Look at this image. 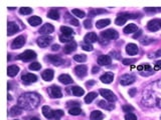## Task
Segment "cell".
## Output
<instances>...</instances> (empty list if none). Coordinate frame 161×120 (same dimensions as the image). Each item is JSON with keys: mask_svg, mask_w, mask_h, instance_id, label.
<instances>
[{"mask_svg": "<svg viewBox=\"0 0 161 120\" xmlns=\"http://www.w3.org/2000/svg\"><path fill=\"white\" fill-rule=\"evenodd\" d=\"M52 41V36H48V35H43V36L39 37V38L37 39V44H39V47L44 48V47H47Z\"/></svg>", "mask_w": 161, "mask_h": 120, "instance_id": "9c48e42d", "label": "cell"}, {"mask_svg": "<svg viewBox=\"0 0 161 120\" xmlns=\"http://www.w3.org/2000/svg\"><path fill=\"white\" fill-rule=\"evenodd\" d=\"M137 30H138V27H137L136 24H133V23H130V24H128L124 28V32L126 33V34H130V33L136 32Z\"/></svg>", "mask_w": 161, "mask_h": 120, "instance_id": "d4e9b609", "label": "cell"}, {"mask_svg": "<svg viewBox=\"0 0 161 120\" xmlns=\"http://www.w3.org/2000/svg\"><path fill=\"white\" fill-rule=\"evenodd\" d=\"M54 27L52 26V24H50V23H45V24L42 25V26L40 27L39 32L40 33V34L48 35V34H50L52 32H54Z\"/></svg>", "mask_w": 161, "mask_h": 120, "instance_id": "7c38bea8", "label": "cell"}, {"mask_svg": "<svg viewBox=\"0 0 161 120\" xmlns=\"http://www.w3.org/2000/svg\"><path fill=\"white\" fill-rule=\"evenodd\" d=\"M52 51H58V50L60 49V45H58V44H54V45H52Z\"/></svg>", "mask_w": 161, "mask_h": 120, "instance_id": "9f6ffc18", "label": "cell"}, {"mask_svg": "<svg viewBox=\"0 0 161 120\" xmlns=\"http://www.w3.org/2000/svg\"><path fill=\"white\" fill-rule=\"evenodd\" d=\"M69 23L73 24V25H75V26H79V24H80L79 21L76 19V18H71V19H69Z\"/></svg>", "mask_w": 161, "mask_h": 120, "instance_id": "f907efd6", "label": "cell"}, {"mask_svg": "<svg viewBox=\"0 0 161 120\" xmlns=\"http://www.w3.org/2000/svg\"><path fill=\"white\" fill-rule=\"evenodd\" d=\"M71 90H72V92H73L74 95L78 96V97L83 96V95H84V93H85L84 89L79 87V86H73V87H71Z\"/></svg>", "mask_w": 161, "mask_h": 120, "instance_id": "83f0119b", "label": "cell"}, {"mask_svg": "<svg viewBox=\"0 0 161 120\" xmlns=\"http://www.w3.org/2000/svg\"><path fill=\"white\" fill-rule=\"evenodd\" d=\"M58 81L63 84H71L73 83V79L69 75L67 74H61L58 76Z\"/></svg>", "mask_w": 161, "mask_h": 120, "instance_id": "cb8c5ba5", "label": "cell"}, {"mask_svg": "<svg viewBox=\"0 0 161 120\" xmlns=\"http://www.w3.org/2000/svg\"><path fill=\"white\" fill-rule=\"evenodd\" d=\"M103 13H107V10L105 9H93L89 12V15L91 17H94V16L98 15V14H103Z\"/></svg>", "mask_w": 161, "mask_h": 120, "instance_id": "d590c367", "label": "cell"}, {"mask_svg": "<svg viewBox=\"0 0 161 120\" xmlns=\"http://www.w3.org/2000/svg\"><path fill=\"white\" fill-rule=\"evenodd\" d=\"M155 69H161V61H157V62H156Z\"/></svg>", "mask_w": 161, "mask_h": 120, "instance_id": "680465c9", "label": "cell"}, {"mask_svg": "<svg viewBox=\"0 0 161 120\" xmlns=\"http://www.w3.org/2000/svg\"><path fill=\"white\" fill-rule=\"evenodd\" d=\"M60 40L61 42H72L73 41V38H72V36H65V35H61L60 37Z\"/></svg>", "mask_w": 161, "mask_h": 120, "instance_id": "bcb514c9", "label": "cell"}, {"mask_svg": "<svg viewBox=\"0 0 161 120\" xmlns=\"http://www.w3.org/2000/svg\"><path fill=\"white\" fill-rule=\"evenodd\" d=\"M138 16H137V14H132V13H121L119 15L117 16V18H116L115 20V23L117 25H121L125 24L126 23V21L128 19H130V18H137Z\"/></svg>", "mask_w": 161, "mask_h": 120, "instance_id": "7a4b0ae2", "label": "cell"}, {"mask_svg": "<svg viewBox=\"0 0 161 120\" xmlns=\"http://www.w3.org/2000/svg\"><path fill=\"white\" fill-rule=\"evenodd\" d=\"M21 112H22V111H21V108L17 105V106H13L10 109L8 115H9L10 117H14V116H17V115H20Z\"/></svg>", "mask_w": 161, "mask_h": 120, "instance_id": "4316f807", "label": "cell"}, {"mask_svg": "<svg viewBox=\"0 0 161 120\" xmlns=\"http://www.w3.org/2000/svg\"><path fill=\"white\" fill-rule=\"evenodd\" d=\"M85 42H87V43H95V42H97L99 40L98 38V36H97V34L96 33H94V32H90V33H88V34L85 36Z\"/></svg>", "mask_w": 161, "mask_h": 120, "instance_id": "e0dca14e", "label": "cell"}, {"mask_svg": "<svg viewBox=\"0 0 161 120\" xmlns=\"http://www.w3.org/2000/svg\"><path fill=\"white\" fill-rule=\"evenodd\" d=\"M82 48L84 50H86V51H92L93 50V46L90 43H87V42L82 43Z\"/></svg>", "mask_w": 161, "mask_h": 120, "instance_id": "7bdbcfd3", "label": "cell"}, {"mask_svg": "<svg viewBox=\"0 0 161 120\" xmlns=\"http://www.w3.org/2000/svg\"><path fill=\"white\" fill-rule=\"evenodd\" d=\"M30 120H40V119L37 118V117H32V118H31Z\"/></svg>", "mask_w": 161, "mask_h": 120, "instance_id": "91938a15", "label": "cell"}, {"mask_svg": "<svg viewBox=\"0 0 161 120\" xmlns=\"http://www.w3.org/2000/svg\"><path fill=\"white\" fill-rule=\"evenodd\" d=\"M147 28L150 31H157L161 28V19H153L147 23Z\"/></svg>", "mask_w": 161, "mask_h": 120, "instance_id": "8fae6325", "label": "cell"}, {"mask_svg": "<svg viewBox=\"0 0 161 120\" xmlns=\"http://www.w3.org/2000/svg\"><path fill=\"white\" fill-rule=\"evenodd\" d=\"M17 58L22 61H30L36 58V53H35L34 51H32V50H26V51H24L23 53L19 54V55L17 56Z\"/></svg>", "mask_w": 161, "mask_h": 120, "instance_id": "3957f363", "label": "cell"}, {"mask_svg": "<svg viewBox=\"0 0 161 120\" xmlns=\"http://www.w3.org/2000/svg\"><path fill=\"white\" fill-rule=\"evenodd\" d=\"M74 59H75L77 62H85L87 60V56L85 54H77V55L74 56Z\"/></svg>", "mask_w": 161, "mask_h": 120, "instance_id": "f35d334b", "label": "cell"}, {"mask_svg": "<svg viewBox=\"0 0 161 120\" xmlns=\"http://www.w3.org/2000/svg\"><path fill=\"white\" fill-rule=\"evenodd\" d=\"M41 18L39 16H31L30 18H28V22L31 26H37V25L41 24Z\"/></svg>", "mask_w": 161, "mask_h": 120, "instance_id": "f546056e", "label": "cell"}, {"mask_svg": "<svg viewBox=\"0 0 161 120\" xmlns=\"http://www.w3.org/2000/svg\"><path fill=\"white\" fill-rule=\"evenodd\" d=\"M135 80H136V77H135L134 75L125 74L120 77V83L122 84V85L126 86V85H130V84L134 83Z\"/></svg>", "mask_w": 161, "mask_h": 120, "instance_id": "52a82bcc", "label": "cell"}, {"mask_svg": "<svg viewBox=\"0 0 161 120\" xmlns=\"http://www.w3.org/2000/svg\"><path fill=\"white\" fill-rule=\"evenodd\" d=\"M19 31V27L17 26L15 22H8L7 25V35L11 36V35L15 34L16 32Z\"/></svg>", "mask_w": 161, "mask_h": 120, "instance_id": "9a60e30c", "label": "cell"}, {"mask_svg": "<svg viewBox=\"0 0 161 120\" xmlns=\"http://www.w3.org/2000/svg\"><path fill=\"white\" fill-rule=\"evenodd\" d=\"M41 77H42V79L45 80V81H52V78H54V70H52V69H46V70H44L43 72H42Z\"/></svg>", "mask_w": 161, "mask_h": 120, "instance_id": "ffe728a7", "label": "cell"}, {"mask_svg": "<svg viewBox=\"0 0 161 120\" xmlns=\"http://www.w3.org/2000/svg\"><path fill=\"white\" fill-rule=\"evenodd\" d=\"M102 37L105 39L114 40V39H117L118 37H119V34H118V32L115 29H108V30L102 32Z\"/></svg>", "mask_w": 161, "mask_h": 120, "instance_id": "5b68a950", "label": "cell"}, {"mask_svg": "<svg viewBox=\"0 0 161 120\" xmlns=\"http://www.w3.org/2000/svg\"><path fill=\"white\" fill-rule=\"evenodd\" d=\"M18 72H19V67L16 66V65H10L7 68V74L10 77L16 76L18 74Z\"/></svg>", "mask_w": 161, "mask_h": 120, "instance_id": "44dd1931", "label": "cell"}, {"mask_svg": "<svg viewBox=\"0 0 161 120\" xmlns=\"http://www.w3.org/2000/svg\"><path fill=\"white\" fill-rule=\"evenodd\" d=\"M41 110H42V114H43L44 117H46V118H48V119L52 118V110L48 106H43Z\"/></svg>", "mask_w": 161, "mask_h": 120, "instance_id": "d6a6232c", "label": "cell"}, {"mask_svg": "<svg viewBox=\"0 0 161 120\" xmlns=\"http://www.w3.org/2000/svg\"><path fill=\"white\" fill-rule=\"evenodd\" d=\"M40 102V97L36 93H24L18 98V106L25 110H32L36 108Z\"/></svg>", "mask_w": 161, "mask_h": 120, "instance_id": "6da1fadb", "label": "cell"}, {"mask_svg": "<svg viewBox=\"0 0 161 120\" xmlns=\"http://www.w3.org/2000/svg\"><path fill=\"white\" fill-rule=\"evenodd\" d=\"M69 114L71 115H80L82 113V109L80 107H73L69 110Z\"/></svg>", "mask_w": 161, "mask_h": 120, "instance_id": "ab89813d", "label": "cell"}, {"mask_svg": "<svg viewBox=\"0 0 161 120\" xmlns=\"http://www.w3.org/2000/svg\"><path fill=\"white\" fill-rule=\"evenodd\" d=\"M137 92V89L136 88H132L131 90H129V94H130V96H135V93Z\"/></svg>", "mask_w": 161, "mask_h": 120, "instance_id": "11a10c76", "label": "cell"}, {"mask_svg": "<svg viewBox=\"0 0 161 120\" xmlns=\"http://www.w3.org/2000/svg\"><path fill=\"white\" fill-rule=\"evenodd\" d=\"M136 62V59H124L123 60V64L124 65H130Z\"/></svg>", "mask_w": 161, "mask_h": 120, "instance_id": "681fc988", "label": "cell"}, {"mask_svg": "<svg viewBox=\"0 0 161 120\" xmlns=\"http://www.w3.org/2000/svg\"><path fill=\"white\" fill-rule=\"evenodd\" d=\"M98 64L101 65V66L111 64V57L109 55H101L98 58Z\"/></svg>", "mask_w": 161, "mask_h": 120, "instance_id": "d6986e66", "label": "cell"}, {"mask_svg": "<svg viewBox=\"0 0 161 120\" xmlns=\"http://www.w3.org/2000/svg\"><path fill=\"white\" fill-rule=\"evenodd\" d=\"M19 13L22 15H28V14L32 13V9L29 7H22L19 9Z\"/></svg>", "mask_w": 161, "mask_h": 120, "instance_id": "60d3db41", "label": "cell"}, {"mask_svg": "<svg viewBox=\"0 0 161 120\" xmlns=\"http://www.w3.org/2000/svg\"><path fill=\"white\" fill-rule=\"evenodd\" d=\"M50 94L52 98H61L63 96V93L61 91V88L56 85H52L50 88Z\"/></svg>", "mask_w": 161, "mask_h": 120, "instance_id": "4fadbf2b", "label": "cell"}, {"mask_svg": "<svg viewBox=\"0 0 161 120\" xmlns=\"http://www.w3.org/2000/svg\"><path fill=\"white\" fill-rule=\"evenodd\" d=\"M139 49L138 46L134 43H129L128 45L126 46V52L129 54V55H136L138 53Z\"/></svg>", "mask_w": 161, "mask_h": 120, "instance_id": "2e32d148", "label": "cell"}, {"mask_svg": "<svg viewBox=\"0 0 161 120\" xmlns=\"http://www.w3.org/2000/svg\"><path fill=\"white\" fill-rule=\"evenodd\" d=\"M47 59L54 65H56V66H58V65H61L63 62V60L58 55H47Z\"/></svg>", "mask_w": 161, "mask_h": 120, "instance_id": "7402d4cb", "label": "cell"}, {"mask_svg": "<svg viewBox=\"0 0 161 120\" xmlns=\"http://www.w3.org/2000/svg\"><path fill=\"white\" fill-rule=\"evenodd\" d=\"M72 13H73L75 16H77V17H79V18H84L85 16H86L85 12L82 11V10H80V9H73L72 10Z\"/></svg>", "mask_w": 161, "mask_h": 120, "instance_id": "74e56055", "label": "cell"}, {"mask_svg": "<svg viewBox=\"0 0 161 120\" xmlns=\"http://www.w3.org/2000/svg\"><path fill=\"white\" fill-rule=\"evenodd\" d=\"M76 48H77V44H76V42L72 41V42H69L67 45H65V47H63V52L67 54H69L73 51H75Z\"/></svg>", "mask_w": 161, "mask_h": 120, "instance_id": "603a6c76", "label": "cell"}, {"mask_svg": "<svg viewBox=\"0 0 161 120\" xmlns=\"http://www.w3.org/2000/svg\"><path fill=\"white\" fill-rule=\"evenodd\" d=\"M21 80H22V83L25 84V85H29L31 83H34V82L37 81V77L36 75L31 74V73H27V74L22 75L21 77Z\"/></svg>", "mask_w": 161, "mask_h": 120, "instance_id": "ba28073f", "label": "cell"}, {"mask_svg": "<svg viewBox=\"0 0 161 120\" xmlns=\"http://www.w3.org/2000/svg\"><path fill=\"white\" fill-rule=\"evenodd\" d=\"M25 44V37L20 35V36L16 37L15 39L12 41L11 43V48L12 49H19Z\"/></svg>", "mask_w": 161, "mask_h": 120, "instance_id": "30bf717a", "label": "cell"}, {"mask_svg": "<svg viewBox=\"0 0 161 120\" xmlns=\"http://www.w3.org/2000/svg\"><path fill=\"white\" fill-rule=\"evenodd\" d=\"M137 69L140 71V74L143 75V76H149V75H152L154 73V69L149 64H147V63L139 65L137 67Z\"/></svg>", "mask_w": 161, "mask_h": 120, "instance_id": "277c9868", "label": "cell"}, {"mask_svg": "<svg viewBox=\"0 0 161 120\" xmlns=\"http://www.w3.org/2000/svg\"><path fill=\"white\" fill-rule=\"evenodd\" d=\"M84 26H85V28H87V29L91 28V27H92V21H91V19L85 20L84 21Z\"/></svg>", "mask_w": 161, "mask_h": 120, "instance_id": "c3c4849f", "label": "cell"}, {"mask_svg": "<svg viewBox=\"0 0 161 120\" xmlns=\"http://www.w3.org/2000/svg\"><path fill=\"white\" fill-rule=\"evenodd\" d=\"M110 23H111V20L110 19H101V20H98L96 22V27L99 29H101V28H104V27L108 26Z\"/></svg>", "mask_w": 161, "mask_h": 120, "instance_id": "4dcf8cb0", "label": "cell"}, {"mask_svg": "<svg viewBox=\"0 0 161 120\" xmlns=\"http://www.w3.org/2000/svg\"><path fill=\"white\" fill-rule=\"evenodd\" d=\"M111 55H113V56H114V58H116V59H120V56H121V54L119 53V52L112 51V52H111Z\"/></svg>", "mask_w": 161, "mask_h": 120, "instance_id": "816d5d0a", "label": "cell"}, {"mask_svg": "<svg viewBox=\"0 0 161 120\" xmlns=\"http://www.w3.org/2000/svg\"><path fill=\"white\" fill-rule=\"evenodd\" d=\"M125 120H137V116L134 113H127L125 115Z\"/></svg>", "mask_w": 161, "mask_h": 120, "instance_id": "ee69618b", "label": "cell"}, {"mask_svg": "<svg viewBox=\"0 0 161 120\" xmlns=\"http://www.w3.org/2000/svg\"><path fill=\"white\" fill-rule=\"evenodd\" d=\"M40 68H41V65L39 62H33L29 65V69L30 70H39Z\"/></svg>", "mask_w": 161, "mask_h": 120, "instance_id": "b9f144b4", "label": "cell"}, {"mask_svg": "<svg viewBox=\"0 0 161 120\" xmlns=\"http://www.w3.org/2000/svg\"><path fill=\"white\" fill-rule=\"evenodd\" d=\"M91 120H102L104 118V114L99 110H95L91 113V116H90Z\"/></svg>", "mask_w": 161, "mask_h": 120, "instance_id": "f1b7e54d", "label": "cell"}, {"mask_svg": "<svg viewBox=\"0 0 161 120\" xmlns=\"http://www.w3.org/2000/svg\"><path fill=\"white\" fill-rule=\"evenodd\" d=\"M94 84H96V81H95V80H90V81H88L86 83V86L87 87H91V86H93Z\"/></svg>", "mask_w": 161, "mask_h": 120, "instance_id": "f5cc1de1", "label": "cell"}, {"mask_svg": "<svg viewBox=\"0 0 161 120\" xmlns=\"http://www.w3.org/2000/svg\"><path fill=\"white\" fill-rule=\"evenodd\" d=\"M75 74L78 77H84L86 76L87 72H88V68H87L86 65H78L75 67Z\"/></svg>", "mask_w": 161, "mask_h": 120, "instance_id": "5bb4252c", "label": "cell"}, {"mask_svg": "<svg viewBox=\"0 0 161 120\" xmlns=\"http://www.w3.org/2000/svg\"><path fill=\"white\" fill-rule=\"evenodd\" d=\"M160 120H161V117H160Z\"/></svg>", "mask_w": 161, "mask_h": 120, "instance_id": "94428289", "label": "cell"}, {"mask_svg": "<svg viewBox=\"0 0 161 120\" xmlns=\"http://www.w3.org/2000/svg\"><path fill=\"white\" fill-rule=\"evenodd\" d=\"M114 79V74L112 72H106L104 75H102L100 80L103 83H106V84H109L111 83L112 81H113Z\"/></svg>", "mask_w": 161, "mask_h": 120, "instance_id": "ac0fdd59", "label": "cell"}, {"mask_svg": "<svg viewBox=\"0 0 161 120\" xmlns=\"http://www.w3.org/2000/svg\"><path fill=\"white\" fill-rule=\"evenodd\" d=\"M63 111L61 110V109H58V110H54L52 111V117H54L56 120H60L61 117L63 116Z\"/></svg>", "mask_w": 161, "mask_h": 120, "instance_id": "8d00e7d4", "label": "cell"}, {"mask_svg": "<svg viewBox=\"0 0 161 120\" xmlns=\"http://www.w3.org/2000/svg\"><path fill=\"white\" fill-rule=\"evenodd\" d=\"M98 105L101 107V108L107 109V110H113V109L115 108V105H114V104H112V103H108V102H106V101H104V100L99 101Z\"/></svg>", "mask_w": 161, "mask_h": 120, "instance_id": "484cf974", "label": "cell"}, {"mask_svg": "<svg viewBox=\"0 0 161 120\" xmlns=\"http://www.w3.org/2000/svg\"><path fill=\"white\" fill-rule=\"evenodd\" d=\"M99 70H100V68H99V67H97V66H95V67H93V69H92V73H93V74H95V73H98Z\"/></svg>", "mask_w": 161, "mask_h": 120, "instance_id": "6f0895ef", "label": "cell"}, {"mask_svg": "<svg viewBox=\"0 0 161 120\" xmlns=\"http://www.w3.org/2000/svg\"><path fill=\"white\" fill-rule=\"evenodd\" d=\"M100 94L106 100L110 101V102H114V101H116V99H117L115 94L109 89H100Z\"/></svg>", "mask_w": 161, "mask_h": 120, "instance_id": "8992f818", "label": "cell"}, {"mask_svg": "<svg viewBox=\"0 0 161 120\" xmlns=\"http://www.w3.org/2000/svg\"><path fill=\"white\" fill-rule=\"evenodd\" d=\"M142 34V30H139V29H138V30H137V32L136 33H135V34L134 35H133V38H134V39H136V38H138V37L139 36H140V35Z\"/></svg>", "mask_w": 161, "mask_h": 120, "instance_id": "db71d44e", "label": "cell"}, {"mask_svg": "<svg viewBox=\"0 0 161 120\" xmlns=\"http://www.w3.org/2000/svg\"><path fill=\"white\" fill-rule=\"evenodd\" d=\"M96 98H97V93H96V92H90V93H89L88 95L85 97V102L89 104V103H92L93 100L96 99Z\"/></svg>", "mask_w": 161, "mask_h": 120, "instance_id": "e575fe53", "label": "cell"}, {"mask_svg": "<svg viewBox=\"0 0 161 120\" xmlns=\"http://www.w3.org/2000/svg\"><path fill=\"white\" fill-rule=\"evenodd\" d=\"M61 31L63 32V35H65V36H72L74 34V30L67 26H61Z\"/></svg>", "mask_w": 161, "mask_h": 120, "instance_id": "836d02e7", "label": "cell"}, {"mask_svg": "<svg viewBox=\"0 0 161 120\" xmlns=\"http://www.w3.org/2000/svg\"><path fill=\"white\" fill-rule=\"evenodd\" d=\"M133 110H134V108H133V106H131V105H129V104L124 105V106H123V111H124V112L131 113Z\"/></svg>", "mask_w": 161, "mask_h": 120, "instance_id": "f6af8a7d", "label": "cell"}, {"mask_svg": "<svg viewBox=\"0 0 161 120\" xmlns=\"http://www.w3.org/2000/svg\"><path fill=\"white\" fill-rule=\"evenodd\" d=\"M47 16H48V18H50V19H52V20L60 19V13H58V11L56 9H50Z\"/></svg>", "mask_w": 161, "mask_h": 120, "instance_id": "1f68e13d", "label": "cell"}, {"mask_svg": "<svg viewBox=\"0 0 161 120\" xmlns=\"http://www.w3.org/2000/svg\"><path fill=\"white\" fill-rule=\"evenodd\" d=\"M146 12H160L161 11V8H152V7H147V8H144Z\"/></svg>", "mask_w": 161, "mask_h": 120, "instance_id": "7dc6e473", "label": "cell"}]
</instances>
